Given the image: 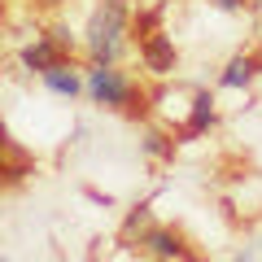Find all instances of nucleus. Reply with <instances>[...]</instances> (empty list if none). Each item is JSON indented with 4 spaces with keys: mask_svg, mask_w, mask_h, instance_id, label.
Here are the masks:
<instances>
[{
    "mask_svg": "<svg viewBox=\"0 0 262 262\" xmlns=\"http://www.w3.org/2000/svg\"><path fill=\"white\" fill-rule=\"evenodd\" d=\"M127 27H131V5L127 0H101L88 18L83 31V48L92 61L101 66H118L122 48H127Z\"/></svg>",
    "mask_w": 262,
    "mask_h": 262,
    "instance_id": "obj_1",
    "label": "nucleus"
},
{
    "mask_svg": "<svg viewBox=\"0 0 262 262\" xmlns=\"http://www.w3.org/2000/svg\"><path fill=\"white\" fill-rule=\"evenodd\" d=\"M83 96L92 105H101V110H114V114H144V110H136V83H131V75L118 70V66L92 61L83 70Z\"/></svg>",
    "mask_w": 262,
    "mask_h": 262,
    "instance_id": "obj_2",
    "label": "nucleus"
},
{
    "mask_svg": "<svg viewBox=\"0 0 262 262\" xmlns=\"http://www.w3.org/2000/svg\"><path fill=\"white\" fill-rule=\"evenodd\" d=\"M140 61L149 75H175V66H179V48L170 35H162V31H149V35H140Z\"/></svg>",
    "mask_w": 262,
    "mask_h": 262,
    "instance_id": "obj_3",
    "label": "nucleus"
},
{
    "mask_svg": "<svg viewBox=\"0 0 262 262\" xmlns=\"http://www.w3.org/2000/svg\"><path fill=\"white\" fill-rule=\"evenodd\" d=\"M258 75H262L258 53H236V57H227V66L219 70V88H223V92H249Z\"/></svg>",
    "mask_w": 262,
    "mask_h": 262,
    "instance_id": "obj_4",
    "label": "nucleus"
},
{
    "mask_svg": "<svg viewBox=\"0 0 262 262\" xmlns=\"http://www.w3.org/2000/svg\"><path fill=\"white\" fill-rule=\"evenodd\" d=\"M66 48L57 44L53 35H39V39H31L27 48H22V70H31V75H44V70H53L57 61H66Z\"/></svg>",
    "mask_w": 262,
    "mask_h": 262,
    "instance_id": "obj_5",
    "label": "nucleus"
},
{
    "mask_svg": "<svg viewBox=\"0 0 262 262\" xmlns=\"http://www.w3.org/2000/svg\"><path fill=\"white\" fill-rule=\"evenodd\" d=\"M140 245H144L149 258H192V249L184 245V236L170 232V227H149V232L140 236Z\"/></svg>",
    "mask_w": 262,
    "mask_h": 262,
    "instance_id": "obj_6",
    "label": "nucleus"
},
{
    "mask_svg": "<svg viewBox=\"0 0 262 262\" xmlns=\"http://www.w3.org/2000/svg\"><path fill=\"white\" fill-rule=\"evenodd\" d=\"M39 79H44V88L53 96H61V101H79V96H83V75H79L70 61H57L53 70H44Z\"/></svg>",
    "mask_w": 262,
    "mask_h": 262,
    "instance_id": "obj_7",
    "label": "nucleus"
},
{
    "mask_svg": "<svg viewBox=\"0 0 262 262\" xmlns=\"http://www.w3.org/2000/svg\"><path fill=\"white\" fill-rule=\"evenodd\" d=\"M214 122H219L214 96H210L206 88H201V92H192V105H188V118H184V136H206Z\"/></svg>",
    "mask_w": 262,
    "mask_h": 262,
    "instance_id": "obj_8",
    "label": "nucleus"
},
{
    "mask_svg": "<svg viewBox=\"0 0 262 262\" xmlns=\"http://www.w3.org/2000/svg\"><path fill=\"white\" fill-rule=\"evenodd\" d=\"M140 149L149 153V158H175V140H170V136H162V131H144Z\"/></svg>",
    "mask_w": 262,
    "mask_h": 262,
    "instance_id": "obj_9",
    "label": "nucleus"
},
{
    "mask_svg": "<svg viewBox=\"0 0 262 262\" xmlns=\"http://www.w3.org/2000/svg\"><path fill=\"white\" fill-rule=\"evenodd\" d=\"M136 232H140V236L149 232V206H136V210L127 214V223H122V236H127V241H131Z\"/></svg>",
    "mask_w": 262,
    "mask_h": 262,
    "instance_id": "obj_10",
    "label": "nucleus"
},
{
    "mask_svg": "<svg viewBox=\"0 0 262 262\" xmlns=\"http://www.w3.org/2000/svg\"><path fill=\"white\" fill-rule=\"evenodd\" d=\"M219 13H236V9H245V0H210Z\"/></svg>",
    "mask_w": 262,
    "mask_h": 262,
    "instance_id": "obj_11",
    "label": "nucleus"
},
{
    "mask_svg": "<svg viewBox=\"0 0 262 262\" xmlns=\"http://www.w3.org/2000/svg\"><path fill=\"white\" fill-rule=\"evenodd\" d=\"M258 66H262V53H258Z\"/></svg>",
    "mask_w": 262,
    "mask_h": 262,
    "instance_id": "obj_12",
    "label": "nucleus"
}]
</instances>
